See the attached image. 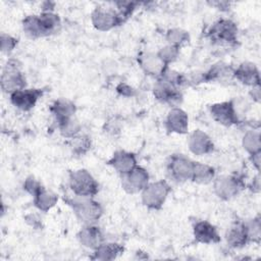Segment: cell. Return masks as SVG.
<instances>
[{
    "instance_id": "cell-1",
    "label": "cell",
    "mask_w": 261,
    "mask_h": 261,
    "mask_svg": "<svg viewBox=\"0 0 261 261\" xmlns=\"http://www.w3.org/2000/svg\"><path fill=\"white\" fill-rule=\"evenodd\" d=\"M60 28L58 15L46 12L41 15H30L23 20V30L32 38L49 36Z\"/></svg>"
},
{
    "instance_id": "cell-2",
    "label": "cell",
    "mask_w": 261,
    "mask_h": 261,
    "mask_svg": "<svg viewBox=\"0 0 261 261\" xmlns=\"http://www.w3.org/2000/svg\"><path fill=\"white\" fill-rule=\"evenodd\" d=\"M70 188L77 197H93L98 192V184L93 176L84 169L76 170L70 175Z\"/></svg>"
},
{
    "instance_id": "cell-3",
    "label": "cell",
    "mask_w": 261,
    "mask_h": 261,
    "mask_svg": "<svg viewBox=\"0 0 261 261\" xmlns=\"http://www.w3.org/2000/svg\"><path fill=\"white\" fill-rule=\"evenodd\" d=\"M76 216L84 222L91 224L97 221L101 214L102 209L99 203L88 199L87 197H80V199H74L70 202Z\"/></svg>"
},
{
    "instance_id": "cell-4",
    "label": "cell",
    "mask_w": 261,
    "mask_h": 261,
    "mask_svg": "<svg viewBox=\"0 0 261 261\" xmlns=\"http://www.w3.org/2000/svg\"><path fill=\"white\" fill-rule=\"evenodd\" d=\"M169 191L170 187L164 180H160L149 186L147 185L143 190V203L149 208L159 209L164 203Z\"/></svg>"
},
{
    "instance_id": "cell-5",
    "label": "cell",
    "mask_w": 261,
    "mask_h": 261,
    "mask_svg": "<svg viewBox=\"0 0 261 261\" xmlns=\"http://www.w3.org/2000/svg\"><path fill=\"white\" fill-rule=\"evenodd\" d=\"M209 37L214 42L232 43L237 39V27L229 19H219L211 27Z\"/></svg>"
},
{
    "instance_id": "cell-6",
    "label": "cell",
    "mask_w": 261,
    "mask_h": 261,
    "mask_svg": "<svg viewBox=\"0 0 261 261\" xmlns=\"http://www.w3.org/2000/svg\"><path fill=\"white\" fill-rule=\"evenodd\" d=\"M168 170L172 178L177 181L192 179L194 162L182 155H174L170 158V162L168 163Z\"/></svg>"
},
{
    "instance_id": "cell-7",
    "label": "cell",
    "mask_w": 261,
    "mask_h": 261,
    "mask_svg": "<svg viewBox=\"0 0 261 261\" xmlns=\"http://www.w3.org/2000/svg\"><path fill=\"white\" fill-rule=\"evenodd\" d=\"M149 175L142 167H135L129 172L122 174V186L128 193H137L144 190L148 184Z\"/></svg>"
},
{
    "instance_id": "cell-8",
    "label": "cell",
    "mask_w": 261,
    "mask_h": 261,
    "mask_svg": "<svg viewBox=\"0 0 261 261\" xmlns=\"http://www.w3.org/2000/svg\"><path fill=\"white\" fill-rule=\"evenodd\" d=\"M41 95L42 91L38 89H21L11 93L10 99L15 107L27 111L34 107Z\"/></svg>"
},
{
    "instance_id": "cell-9",
    "label": "cell",
    "mask_w": 261,
    "mask_h": 261,
    "mask_svg": "<svg viewBox=\"0 0 261 261\" xmlns=\"http://www.w3.org/2000/svg\"><path fill=\"white\" fill-rule=\"evenodd\" d=\"M1 86L3 91L13 93L17 90L24 89L25 79L18 71L16 66L7 64V68L3 71L1 76Z\"/></svg>"
},
{
    "instance_id": "cell-10",
    "label": "cell",
    "mask_w": 261,
    "mask_h": 261,
    "mask_svg": "<svg viewBox=\"0 0 261 261\" xmlns=\"http://www.w3.org/2000/svg\"><path fill=\"white\" fill-rule=\"evenodd\" d=\"M92 20L94 25L102 31L109 30L122 22L118 13L104 8H97L92 14Z\"/></svg>"
},
{
    "instance_id": "cell-11",
    "label": "cell",
    "mask_w": 261,
    "mask_h": 261,
    "mask_svg": "<svg viewBox=\"0 0 261 261\" xmlns=\"http://www.w3.org/2000/svg\"><path fill=\"white\" fill-rule=\"evenodd\" d=\"M177 90L178 89L176 86L161 77V80L158 81L154 89V94L158 100L174 105L179 103V100L181 98V95Z\"/></svg>"
},
{
    "instance_id": "cell-12",
    "label": "cell",
    "mask_w": 261,
    "mask_h": 261,
    "mask_svg": "<svg viewBox=\"0 0 261 261\" xmlns=\"http://www.w3.org/2000/svg\"><path fill=\"white\" fill-rule=\"evenodd\" d=\"M212 116L223 125H231L238 121V117L231 102H222L211 106Z\"/></svg>"
},
{
    "instance_id": "cell-13",
    "label": "cell",
    "mask_w": 261,
    "mask_h": 261,
    "mask_svg": "<svg viewBox=\"0 0 261 261\" xmlns=\"http://www.w3.org/2000/svg\"><path fill=\"white\" fill-rule=\"evenodd\" d=\"M215 191L217 195L223 199H229L239 193L242 182L238 177L221 176L215 181Z\"/></svg>"
},
{
    "instance_id": "cell-14",
    "label": "cell",
    "mask_w": 261,
    "mask_h": 261,
    "mask_svg": "<svg viewBox=\"0 0 261 261\" xmlns=\"http://www.w3.org/2000/svg\"><path fill=\"white\" fill-rule=\"evenodd\" d=\"M194 236L197 242L203 244L217 243L220 240L215 226L208 221H198L194 226Z\"/></svg>"
},
{
    "instance_id": "cell-15",
    "label": "cell",
    "mask_w": 261,
    "mask_h": 261,
    "mask_svg": "<svg viewBox=\"0 0 261 261\" xmlns=\"http://www.w3.org/2000/svg\"><path fill=\"white\" fill-rule=\"evenodd\" d=\"M189 146L191 151L196 155H204L213 149V143L210 138L201 130H196L192 134Z\"/></svg>"
},
{
    "instance_id": "cell-16",
    "label": "cell",
    "mask_w": 261,
    "mask_h": 261,
    "mask_svg": "<svg viewBox=\"0 0 261 261\" xmlns=\"http://www.w3.org/2000/svg\"><path fill=\"white\" fill-rule=\"evenodd\" d=\"M109 164H111L121 174H125L136 167V158L130 153L118 151L113 155Z\"/></svg>"
},
{
    "instance_id": "cell-17",
    "label": "cell",
    "mask_w": 261,
    "mask_h": 261,
    "mask_svg": "<svg viewBox=\"0 0 261 261\" xmlns=\"http://www.w3.org/2000/svg\"><path fill=\"white\" fill-rule=\"evenodd\" d=\"M233 75L243 84L250 86L259 85V73L256 66L252 63H243L236 70Z\"/></svg>"
},
{
    "instance_id": "cell-18",
    "label": "cell",
    "mask_w": 261,
    "mask_h": 261,
    "mask_svg": "<svg viewBox=\"0 0 261 261\" xmlns=\"http://www.w3.org/2000/svg\"><path fill=\"white\" fill-rule=\"evenodd\" d=\"M166 125L170 132L184 134L188 129V116L181 109L173 108L168 113Z\"/></svg>"
},
{
    "instance_id": "cell-19",
    "label": "cell",
    "mask_w": 261,
    "mask_h": 261,
    "mask_svg": "<svg viewBox=\"0 0 261 261\" xmlns=\"http://www.w3.org/2000/svg\"><path fill=\"white\" fill-rule=\"evenodd\" d=\"M52 111L56 117L58 126H60L61 124L65 123L66 121L72 118V115L75 111V107L71 102L64 99H60L53 104Z\"/></svg>"
},
{
    "instance_id": "cell-20",
    "label": "cell",
    "mask_w": 261,
    "mask_h": 261,
    "mask_svg": "<svg viewBox=\"0 0 261 261\" xmlns=\"http://www.w3.org/2000/svg\"><path fill=\"white\" fill-rule=\"evenodd\" d=\"M79 240L84 246L96 249L102 244V233L98 227L89 224L80 231Z\"/></svg>"
},
{
    "instance_id": "cell-21",
    "label": "cell",
    "mask_w": 261,
    "mask_h": 261,
    "mask_svg": "<svg viewBox=\"0 0 261 261\" xmlns=\"http://www.w3.org/2000/svg\"><path fill=\"white\" fill-rule=\"evenodd\" d=\"M227 243L234 248L243 247L247 241L250 239L247 225L244 224H236L233 225L226 234Z\"/></svg>"
},
{
    "instance_id": "cell-22",
    "label": "cell",
    "mask_w": 261,
    "mask_h": 261,
    "mask_svg": "<svg viewBox=\"0 0 261 261\" xmlns=\"http://www.w3.org/2000/svg\"><path fill=\"white\" fill-rule=\"evenodd\" d=\"M95 250V259L111 260L116 258L123 251V247L118 244H101Z\"/></svg>"
},
{
    "instance_id": "cell-23",
    "label": "cell",
    "mask_w": 261,
    "mask_h": 261,
    "mask_svg": "<svg viewBox=\"0 0 261 261\" xmlns=\"http://www.w3.org/2000/svg\"><path fill=\"white\" fill-rule=\"evenodd\" d=\"M214 177V169L211 166L194 162V170L192 179L200 184H207Z\"/></svg>"
},
{
    "instance_id": "cell-24",
    "label": "cell",
    "mask_w": 261,
    "mask_h": 261,
    "mask_svg": "<svg viewBox=\"0 0 261 261\" xmlns=\"http://www.w3.org/2000/svg\"><path fill=\"white\" fill-rule=\"evenodd\" d=\"M57 201V197L55 194L46 191L43 187L38 192V194L35 196V204L36 206L41 210H48L52 206L55 205Z\"/></svg>"
},
{
    "instance_id": "cell-25",
    "label": "cell",
    "mask_w": 261,
    "mask_h": 261,
    "mask_svg": "<svg viewBox=\"0 0 261 261\" xmlns=\"http://www.w3.org/2000/svg\"><path fill=\"white\" fill-rule=\"evenodd\" d=\"M164 62L159 56H147L142 61V66L149 74H161L165 71Z\"/></svg>"
},
{
    "instance_id": "cell-26",
    "label": "cell",
    "mask_w": 261,
    "mask_h": 261,
    "mask_svg": "<svg viewBox=\"0 0 261 261\" xmlns=\"http://www.w3.org/2000/svg\"><path fill=\"white\" fill-rule=\"evenodd\" d=\"M167 40L169 43L172 44V46L176 47V46L181 45V44L186 43L187 41H189V35L185 31L174 29V30H170L167 33Z\"/></svg>"
},
{
    "instance_id": "cell-27",
    "label": "cell",
    "mask_w": 261,
    "mask_h": 261,
    "mask_svg": "<svg viewBox=\"0 0 261 261\" xmlns=\"http://www.w3.org/2000/svg\"><path fill=\"white\" fill-rule=\"evenodd\" d=\"M244 146L251 154L259 152V149H260L259 148L260 147L259 134H257V133L247 134L246 137L244 138Z\"/></svg>"
},
{
    "instance_id": "cell-28",
    "label": "cell",
    "mask_w": 261,
    "mask_h": 261,
    "mask_svg": "<svg viewBox=\"0 0 261 261\" xmlns=\"http://www.w3.org/2000/svg\"><path fill=\"white\" fill-rule=\"evenodd\" d=\"M71 147L72 150L75 153L79 154H84L89 148H90V141L87 137L85 136H80V137H72L71 140Z\"/></svg>"
},
{
    "instance_id": "cell-29",
    "label": "cell",
    "mask_w": 261,
    "mask_h": 261,
    "mask_svg": "<svg viewBox=\"0 0 261 261\" xmlns=\"http://www.w3.org/2000/svg\"><path fill=\"white\" fill-rule=\"evenodd\" d=\"M177 55V48L170 45V46H167L165 48H162L159 53H158V56L159 58L166 64L170 61H173L175 59Z\"/></svg>"
},
{
    "instance_id": "cell-30",
    "label": "cell",
    "mask_w": 261,
    "mask_h": 261,
    "mask_svg": "<svg viewBox=\"0 0 261 261\" xmlns=\"http://www.w3.org/2000/svg\"><path fill=\"white\" fill-rule=\"evenodd\" d=\"M59 128H60V132H61V134L63 136H65V137H73L79 132L80 125H79V123L75 120H73L71 118L68 121H66L65 123L61 124L59 126Z\"/></svg>"
},
{
    "instance_id": "cell-31",
    "label": "cell",
    "mask_w": 261,
    "mask_h": 261,
    "mask_svg": "<svg viewBox=\"0 0 261 261\" xmlns=\"http://www.w3.org/2000/svg\"><path fill=\"white\" fill-rule=\"evenodd\" d=\"M17 40L8 36V35H1V50L3 52H10L16 45Z\"/></svg>"
},
{
    "instance_id": "cell-32",
    "label": "cell",
    "mask_w": 261,
    "mask_h": 261,
    "mask_svg": "<svg viewBox=\"0 0 261 261\" xmlns=\"http://www.w3.org/2000/svg\"><path fill=\"white\" fill-rule=\"evenodd\" d=\"M42 186L37 181L35 180L33 177H30L25 180V184H24V189L32 195L36 196L38 194V192L41 190Z\"/></svg>"
}]
</instances>
